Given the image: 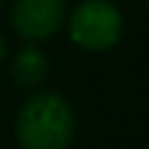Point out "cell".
Returning a JSON list of instances; mask_svg holds the SVG:
<instances>
[{
    "label": "cell",
    "mask_w": 149,
    "mask_h": 149,
    "mask_svg": "<svg viewBox=\"0 0 149 149\" xmlns=\"http://www.w3.org/2000/svg\"><path fill=\"white\" fill-rule=\"evenodd\" d=\"M3 60H5V39L0 37V63H3Z\"/></svg>",
    "instance_id": "5"
},
{
    "label": "cell",
    "mask_w": 149,
    "mask_h": 149,
    "mask_svg": "<svg viewBox=\"0 0 149 149\" xmlns=\"http://www.w3.org/2000/svg\"><path fill=\"white\" fill-rule=\"evenodd\" d=\"M71 42L89 52H105L123 34V16L110 0H81L68 21Z\"/></svg>",
    "instance_id": "2"
},
{
    "label": "cell",
    "mask_w": 149,
    "mask_h": 149,
    "mask_svg": "<svg viewBox=\"0 0 149 149\" xmlns=\"http://www.w3.org/2000/svg\"><path fill=\"white\" fill-rule=\"evenodd\" d=\"M10 76L21 89H34L45 81L47 76V58L37 45H24L13 63H10Z\"/></svg>",
    "instance_id": "4"
},
{
    "label": "cell",
    "mask_w": 149,
    "mask_h": 149,
    "mask_svg": "<svg viewBox=\"0 0 149 149\" xmlns=\"http://www.w3.org/2000/svg\"><path fill=\"white\" fill-rule=\"evenodd\" d=\"M10 21L24 39H47L65 24V0H16Z\"/></svg>",
    "instance_id": "3"
},
{
    "label": "cell",
    "mask_w": 149,
    "mask_h": 149,
    "mask_svg": "<svg viewBox=\"0 0 149 149\" xmlns=\"http://www.w3.org/2000/svg\"><path fill=\"white\" fill-rule=\"evenodd\" d=\"M16 139L21 149H68L73 139L71 105L55 92H37L18 110Z\"/></svg>",
    "instance_id": "1"
},
{
    "label": "cell",
    "mask_w": 149,
    "mask_h": 149,
    "mask_svg": "<svg viewBox=\"0 0 149 149\" xmlns=\"http://www.w3.org/2000/svg\"><path fill=\"white\" fill-rule=\"evenodd\" d=\"M0 3H3V0H0Z\"/></svg>",
    "instance_id": "6"
}]
</instances>
